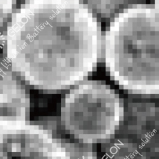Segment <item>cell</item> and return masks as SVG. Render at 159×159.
I'll return each instance as SVG.
<instances>
[{"label":"cell","mask_w":159,"mask_h":159,"mask_svg":"<svg viewBox=\"0 0 159 159\" xmlns=\"http://www.w3.org/2000/svg\"><path fill=\"white\" fill-rule=\"evenodd\" d=\"M110 139L113 159H159V109L122 114Z\"/></svg>","instance_id":"1"}]
</instances>
